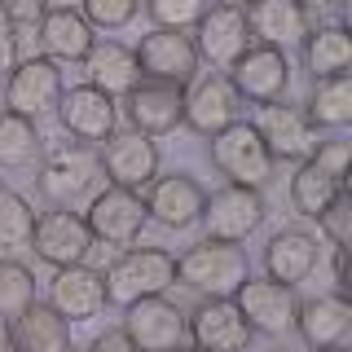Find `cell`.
<instances>
[{
  "label": "cell",
  "instance_id": "cell-1",
  "mask_svg": "<svg viewBox=\"0 0 352 352\" xmlns=\"http://www.w3.org/2000/svg\"><path fill=\"white\" fill-rule=\"evenodd\" d=\"M251 278V264L242 247L203 238L185 256H176V282L203 300H234V291Z\"/></svg>",
  "mask_w": 352,
  "mask_h": 352
},
{
  "label": "cell",
  "instance_id": "cell-2",
  "mask_svg": "<svg viewBox=\"0 0 352 352\" xmlns=\"http://www.w3.org/2000/svg\"><path fill=\"white\" fill-rule=\"evenodd\" d=\"M102 286H106V304H115V308L163 295L168 286H176V256L163 247H128L102 273Z\"/></svg>",
  "mask_w": 352,
  "mask_h": 352
},
{
  "label": "cell",
  "instance_id": "cell-3",
  "mask_svg": "<svg viewBox=\"0 0 352 352\" xmlns=\"http://www.w3.org/2000/svg\"><path fill=\"white\" fill-rule=\"evenodd\" d=\"M97 181H102V159L84 141H62L40 163V194L53 207H75L84 198H93Z\"/></svg>",
  "mask_w": 352,
  "mask_h": 352
},
{
  "label": "cell",
  "instance_id": "cell-4",
  "mask_svg": "<svg viewBox=\"0 0 352 352\" xmlns=\"http://www.w3.org/2000/svg\"><path fill=\"white\" fill-rule=\"evenodd\" d=\"M207 159H212V168L220 176H229V185L260 190L273 176V154L264 150L256 124H247V119H234L229 128H220L212 137V146H207Z\"/></svg>",
  "mask_w": 352,
  "mask_h": 352
},
{
  "label": "cell",
  "instance_id": "cell-5",
  "mask_svg": "<svg viewBox=\"0 0 352 352\" xmlns=\"http://www.w3.org/2000/svg\"><path fill=\"white\" fill-rule=\"evenodd\" d=\"M264 194L251 190V185H220L216 194L203 198V216H198V225L207 229V238L212 242H229V247H238V242H247L256 229L264 225Z\"/></svg>",
  "mask_w": 352,
  "mask_h": 352
},
{
  "label": "cell",
  "instance_id": "cell-6",
  "mask_svg": "<svg viewBox=\"0 0 352 352\" xmlns=\"http://www.w3.org/2000/svg\"><path fill=\"white\" fill-rule=\"evenodd\" d=\"M93 242H106V247H132L141 238V229L150 225L146 216V198L137 190H119V185H106L88 198V216H84Z\"/></svg>",
  "mask_w": 352,
  "mask_h": 352
},
{
  "label": "cell",
  "instance_id": "cell-7",
  "mask_svg": "<svg viewBox=\"0 0 352 352\" xmlns=\"http://www.w3.org/2000/svg\"><path fill=\"white\" fill-rule=\"evenodd\" d=\"M229 88L238 93V102H256V106H273L286 102V88H291V62L282 49L269 44H251L242 58L229 66Z\"/></svg>",
  "mask_w": 352,
  "mask_h": 352
},
{
  "label": "cell",
  "instance_id": "cell-8",
  "mask_svg": "<svg viewBox=\"0 0 352 352\" xmlns=\"http://www.w3.org/2000/svg\"><path fill=\"white\" fill-rule=\"evenodd\" d=\"M66 93V80H62V66L40 58H22L14 71H9V84H5V110H14L22 119H40L58 110V97Z\"/></svg>",
  "mask_w": 352,
  "mask_h": 352
},
{
  "label": "cell",
  "instance_id": "cell-9",
  "mask_svg": "<svg viewBox=\"0 0 352 352\" xmlns=\"http://www.w3.org/2000/svg\"><path fill=\"white\" fill-rule=\"evenodd\" d=\"M31 251H36V260H44L49 269H71V264L88 260V251H93V234H88L84 216L75 212V207H53V212L36 216Z\"/></svg>",
  "mask_w": 352,
  "mask_h": 352
},
{
  "label": "cell",
  "instance_id": "cell-10",
  "mask_svg": "<svg viewBox=\"0 0 352 352\" xmlns=\"http://www.w3.org/2000/svg\"><path fill=\"white\" fill-rule=\"evenodd\" d=\"M102 176L110 185H119V190H146V185L159 176V146H154V137H141L137 128H124V132H110L102 141Z\"/></svg>",
  "mask_w": 352,
  "mask_h": 352
},
{
  "label": "cell",
  "instance_id": "cell-11",
  "mask_svg": "<svg viewBox=\"0 0 352 352\" xmlns=\"http://www.w3.org/2000/svg\"><path fill=\"white\" fill-rule=\"evenodd\" d=\"M58 124L66 128L71 141H84V146H102L110 132L119 128V106L115 97H106L102 88L93 84H75L58 97Z\"/></svg>",
  "mask_w": 352,
  "mask_h": 352
},
{
  "label": "cell",
  "instance_id": "cell-12",
  "mask_svg": "<svg viewBox=\"0 0 352 352\" xmlns=\"http://www.w3.org/2000/svg\"><path fill=\"white\" fill-rule=\"evenodd\" d=\"M194 49L198 62H207L212 71H229L242 53L251 49V31H247V14L229 5H212L203 18L194 22Z\"/></svg>",
  "mask_w": 352,
  "mask_h": 352
},
{
  "label": "cell",
  "instance_id": "cell-13",
  "mask_svg": "<svg viewBox=\"0 0 352 352\" xmlns=\"http://www.w3.org/2000/svg\"><path fill=\"white\" fill-rule=\"evenodd\" d=\"M137 66H141V80H163V84H190L198 75V49L185 31H168V27H154L150 36H141L137 49Z\"/></svg>",
  "mask_w": 352,
  "mask_h": 352
},
{
  "label": "cell",
  "instance_id": "cell-14",
  "mask_svg": "<svg viewBox=\"0 0 352 352\" xmlns=\"http://www.w3.org/2000/svg\"><path fill=\"white\" fill-rule=\"evenodd\" d=\"M234 304L251 335H286L295 326V286H282L273 278H247L234 291Z\"/></svg>",
  "mask_w": 352,
  "mask_h": 352
},
{
  "label": "cell",
  "instance_id": "cell-15",
  "mask_svg": "<svg viewBox=\"0 0 352 352\" xmlns=\"http://www.w3.org/2000/svg\"><path fill=\"white\" fill-rule=\"evenodd\" d=\"M119 330L141 352H172L185 344V313L163 295H150V300H137L124 308V326Z\"/></svg>",
  "mask_w": 352,
  "mask_h": 352
},
{
  "label": "cell",
  "instance_id": "cell-16",
  "mask_svg": "<svg viewBox=\"0 0 352 352\" xmlns=\"http://www.w3.org/2000/svg\"><path fill=\"white\" fill-rule=\"evenodd\" d=\"M185 335L198 352H247L251 326L242 322L234 300H198L194 313H185Z\"/></svg>",
  "mask_w": 352,
  "mask_h": 352
},
{
  "label": "cell",
  "instance_id": "cell-17",
  "mask_svg": "<svg viewBox=\"0 0 352 352\" xmlns=\"http://www.w3.org/2000/svg\"><path fill=\"white\" fill-rule=\"evenodd\" d=\"M128 102V124L141 137H168L185 124V88L181 84H163V80H141Z\"/></svg>",
  "mask_w": 352,
  "mask_h": 352
},
{
  "label": "cell",
  "instance_id": "cell-18",
  "mask_svg": "<svg viewBox=\"0 0 352 352\" xmlns=\"http://www.w3.org/2000/svg\"><path fill=\"white\" fill-rule=\"evenodd\" d=\"M256 132H260L264 150L273 154V163L278 159L304 163V159H313V150H317V128L308 124V115L300 106H286V102L264 106L260 119H256Z\"/></svg>",
  "mask_w": 352,
  "mask_h": 352
},
{
  "label": "cell",
  "instance_id": "cell-19",
  "mask_svg": "<svg viewBox=\"0 0 352 352\" xmlns=\"http://www.w3.org/2000/svg\"><path fill=\"white\" fill-rule=\"evenodd\" d=\"M146 190H150V194H146V216L154 220V225L172 229V234H181V229L198 225L207 190L194 181V176H185V172H176V176H154Z\"/></svg>",
  "mask_w": 352,
  "mask_h": 352
},
{
  "label": "cell",
  "instance_id": "cell-20",
  "mask_svg": "<svg viewBox=\"0 0 352 352\" xmlns=\"http://www.w3.org/2000/svg\"><path fill=\"white\" fill-rule=\"evenodd\" d=\"M238 119V93L229 88V80L220 71L212 75H194L185 84V124L198 137H216L220 128H229Z\"/></svg>",
  "mask_w": 352,
  "mask_h": 352
},
{
  "label": "cell",
  "instance_id": "cell-21",
  "mask_svg": "<svg viewBox=\"0 0 352 352\" xmlns=\"http://www.w3.org/2000/svg\"><path fill=\"white\" fill-rule=\"evenodd\" d=\"M49 308L62 322H93L106 308V286L102 273L88 264H71V269H53L49 282Z\"/></svg>",
  "mask_w": 352,
  "mask_h": 352
},
{
  "label": "cell",
  "instance_id": "cell-22",
  "mask_svg": "<svg viewBox=\"0 0 352 352\" xmlns=\"http://www.w3.org/2000/svg\"><path fill=\"white\" fill-rule=\"evenodd\" d=\"M247 31L256 44H269V49H291V44H300L308 36V27H313V14H308L304 5H295V0H251L247 9Z\"/></svg>",
  "mask_w": 352,
  "mask_h": 352
},
{
  "label": "cell",
  "instance_id": "cell-23",
  "mask_svg": "<svg viewBox=\"0 0 352 352\" xmlns=\"http://www.w3.org/2000/svg\"><path fill=\"white\" fill-rule=\"evenodd\" d=\"M291 330H300V339L313 352L317 348H339L352 330V304L339 291L335 295H313V300L295 304V326Z\"/></svg>",
  "mask_w": 352,
  "mask_h": 352
},
{
  "label": "cell",
  "instance_id": "cell-24",
  "mask_svg": "<svg viewBox=\"0 0 352 352\" xmlns=\"http://www.w3.org/2000/svg\"><path fill=\"white\" fill-rule=\"evenodd\" d=\"M322 264V247L308 229H278L264 247V269L273 282L282 286H300L313 278V269Z\"/></svg>",
  "mask_w": 352,
  "mask_h": 352
},
{
  "label": "cell",
  "instance_id": "cell-25",
  "mask_svg": "<svg viewBox=\"0 0 352 352\" xmlns=\"http://www.w3.org/2000/svg\"><path fill=\"white\" fill-rule=\"evenodd\" d=\"M40 49H44V58L49 62H84L88 58V49H93V27L84 22L80 9H71V5H49V14H44L40 22Z\"/></svg>",
  "mask_w": 352,
  "mask_h": 352
},
{
  "label": "cell",
  "instance_id": "cell-26",
  "mask_svg": "<svg viewBox=\"0 0 352 352\" xmlns=\"http://www.w3.org/2000/svg\"><path fill=\"white\" fill-rule=\"evenodd\" d=\"M93 88H102L106 97H128L132 88L141 84V66H137V53L128 49V44L119 40H93V49H88V58L80 62Z\"/></svg>",
  "mask_w": 352,
  "mask_h": 352
},
{
  "label": "cell",
  "instance_id": "cell-27",
  "mask_svg": "<svg viewBox=\"0 0 352 352\" xmlns=\"http://www.w3.org/2000/svg\"><path fill=\"white\" fill-rule=\"evenodd\" d=\"M9 335H14L18 352H62L71 344V322H62L49 304H31L18 322H9Z\"/></svg>",
  "mask_w": 352,
  "mask_h": 352
},
{
  "label": "cell",
  "instance_id": "cell-28",
  "mask_svg": "<svg viewBox=\"0 0 352 352\" xmlns=\"http://www.w3.org/2000/svg\"><path fill=\"white\" fill-rule=\"evenodd\" d=\"M304 44V66L313 80H330V75H348L352 66V40L344 27H308Z\"/></svg>",
  "mask_w": 352,
  "mask_h": 352
},
{
  "label": "cell",
  "instance_id": "cell-29",
  "mask_svg": "<svg viewBox=\"0 0 352 352\" xmlns=\"http://www.w3.org/2000/svg\"><path fill=\"white\" fill-rule=\"evenodd\" d=\"M304 115L313 128L344 132L352 124V80L348 75H330V80H313V93L304 102Z\"/></svg>",
  "mask_w": 352,
  "mask_h": 352
},
{
  "label": "cell",
  "instance_id": "cell-30",
  "mask_svg": "<svg viewBox=\"0 0 352 352\" xmlns=\"http://www.w3.org/2000/svg\"><path fill=\"white\" fill-rule=\"evenodd\" d=\"M344 185L335 181L330 172H322L313 159H304V163H295V176H291V190H286V198H291V207L300 216L308 220H317L330 207V198H335Z\"/></svg>",
  "mask_w": 352,
  "mask_h": 352
},
{
  "label": "cell",
  "instance_id": "cell-31",
  "mask_svg": "<svg viewBox=\"0 0 352 352\" xmlns=\"http://www.w3.org/2000/svg\"><path fill=\"white\" fill-rule=\"evenodd\" d=\"M40 154H44V137L36 119L0 110V168H31Z\"/></svg>",
  "mask_w": 352,
  "mask_h": 352
},
{
  "label": "cell",
  "instance_id": "cell-32",
  "mask_svg": "<svg viewBox=\"0 0 352 352\" xmlns=\"http://www.w3.org/2000/svg\"><path fill=\"white\" fill-rule=\"evenodd\" d=\"M36 304V273L18 260H0V322H18Z\"/></svg>",
  "mask_w": 352,
  "mask_h": 352
},
{
  "label": "cell",
  "instance_id": "cell-33",
  "mask_svg": "<svg viewBox=\"0 0 352 352\" xmlns=\"http://www.w3.org/2000/svg\"><path fill=\"white\" fill-rule=\"evenodd\" d=\"M31 229H36V212L18 190L0 185V251H22L31 247Z\"/></svg>",
  "mask_w": 352,
  "mask_h": 352
},
{
  "label": "cell",
  "instance_id": "cell-34",
  "mask_svg": "<svg viewBox=\"0 0 352 352\" xmlns=\"http://www.w3.org/2000/svg\"><path fill=\"white\" fill-rule=\"evenodd\" d=\"M207 9H212V0H146V14L154 18V27L168 31H190Z\"/></svg>",
  "mask_w": 352,
  "mask_h": 352
},
{
  "label": "cell",
  "instance_id": "cell-35",
  "mask_svg": "<svg viewBox=\"0 0 352 352\" xmlns=\"http://www.w3.org/2000/svg\"><path fill=\"white\" fill-rule=\"evenodd\" d=\"M141 0H80V14L93 31H124L137 18Z\"/></svg>",
  "mask_w": 352,
  "mask_h": 352
},
{
  "label": "cell",
  "instance_id": "cell-36",
  "mask_svg": "<svg viewBox=\"0 0 352 352\" xmlns=\"http://www.w3.org/2000/svg\"><path fill=\"white\" fill-rule=\"evenodd\" d=\"M317 229H322V238L330 242V247L348 251V238H352V194L348 190H339L335 198H330V207L317 216Z\"/></svg>",
  "mask_w": 352,
  "mask_h": 352
},
{
  "label": "cell",
  "instance_id": "cell-37",
  "mask_svg": "<svg viewBox=\"0 0 352 352\" xmlns=\"http://www.w3.org/2000/svg\"><path fill=\"white\" fill-rule=\"evenodd\" d=\"M313 163L322 172H330L339 185H344V176H348V141H317V150H313Z\"/></svg>",
  "mask_w": 352,
  "mask_h": 352
},
{
  "label": "cell",
  "instance_id": "cell-38",
  "mask_svg": "<svg viewBox=\"0 0 352 352\" xmlns=\"http://www.w3.org/2000/svg\"><path fill=\"white\" fill-rule=\"evenodd\" d=\"M0 14L14 22V27H36L49 14V0H0Z\"/></svg>",
  "mask_w": 352,
  "mask_h": 352
},
{
  "label": "cell",
  "instance_id": "cell-39",
  "mask_svg": "<svg viewBox=\"0 0 352 352\" xmlns=\"http://www.w3.org/2000/svg\"><path fill=\"white\" fill-rule=\"evenodd\" d=\"M18 66V27L0 14V75H9Z\"/></svg>",
  "mask_w": 352,
  "mask_h": 352
},
{
  "label": "cell",
  "instance_id": "cell-40",
  "mask_svg": "<svg viewBox=\"0 0 352 352\" xmlns=\"http://www.w3.org/2000/svg\"><path fill=\"white\" fill-rule=\"evenodd\" d=\"M88 352H141L132 339L124 335V330H102V335L88 344Z\"/></svg>",
  "mask_w": 352,
  "mask_h": 352
},
{
  "label": "cell",
  "instance_id": "cell-41",
  "mask_svg": "<svg viewBox=\"0 0 352 352\" xmlns=\"http://www.w3.org/2000/svg\"><path fill=\"white\" fill-rule=\"evenodd\" d=\"M295 5H304L308 14H322V9H335L339 0H295Z\"/></svg>",
  "mask_w": 352,
  "mask_h": 352
},
{
  "label": "cell",
  "instance_id": "cell-42",
  "mask_svg": "<svg viewBox=\"0 0 352 352\" xmlns=\"http://www.w3.org/2000/svg\"><path fill=\"white\" fill-rule=\"evenodd\" d=\"M0 352H18V344H14V335H9L5 322H0Z\"/></svg>",
  "mask_w": 352,
  "mask_h": 352
},
{
  "label": "cell",
  "instance_id": "cell-43",
  "mask_svg": "<svg viewBox=\"0 0 352 352\" xmlns=\"http://www.w3.org/2000/svg\"><path fill=\"white\" fill-rule=\"evenodd\" d=\"M216 5H229V9H247L251 0H216Z\"/></svg>",
  "mask_w": 352,
  "mask_h": 352
},
{
  "label": "cell",
  "instance_id": "cell-44",
  "mask_svg": "<svg viewBox=\"0 0 352 352\" xmlns=\"http://www.w3.org/2000/svg\"><path fill=\"white\" fill-rule=\"evenodd\" d=\"M317 352H348V348H344V344H339V348H317Z\"/></svg>",
  "mask_w": 352,
  "mask_h": 352
},
{
  "label": "cell",
  "instance_id": "cell-45",
  "mask_svg": "<svg viewBox=\"0 0 352 352\" xmlns=\"http://www.w3.org/2000/svg\"><path fill=\"white\" fill-rule=\"evenodd\" d=\"M172 352H198V348H185V344H181V348H172Z\"/></svg>",
  "mask_w": 352,
  "mask_h": 352
},
{
  "label": "cell",
  "instance_id": "cell-46",
  "mask_svg": "<svg viewBox=\"0 0 352 352\" xmlns=\"http://www.w3.org/2000/svg\"><path fill=\"white\" fill-rule=\"evenodd\" d=\"M62 352H80V348H71V344H66V348H62Z\"/></svg>",
  "mask_w": 352,
  "mask_h": 352
}]
</instances>
